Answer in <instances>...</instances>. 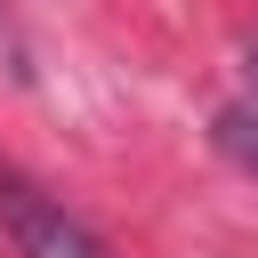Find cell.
Wrapping results in <instances>:
<instances>
[{"label":"cell","mask_w":258,"mask_h":258,"mask_svg":"<svg viewBox=\"0 0 258 258\" xmlns=\"http://www.w3.org/2000/svg\"><path fill=\"white\" fill-rule=\"evenodd\" d=\"M250 73H258V40H250Z\"/></svg>","instance_id":"3"},{"label":"cell","mask_w":258,"mask_h":258,"mask_svg":"<svg viewBox=\"0 0 258 258\" xmlns=\"http://www.w3.org/2000/svg\"><path fill=\"white\" fill-rule=\"evenodd\" d=\"M210 137H218V153H226L242 177H258V97H242V105H218Z\"/></svg>","instance_id":"2"},{"label":"cell","mask_w":258,"mask_h":258,"mask_svg":"<svg viewBox=\"0 0 258 258\" xmlns=\"http://www.w3.org/2000/svg\"><path fill=\"white\" fill-rule=\"evenodd\" d=\"M0 234H8L16 258H105V242H97L40 177H24L16 161H0Z\"/></svg>","instance_id":"1"}]
</instances>
